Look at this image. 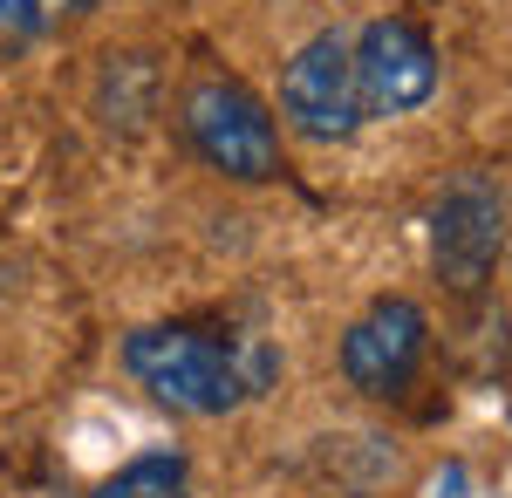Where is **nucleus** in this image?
<instances>
[{
  "label": "nucleus",
  "instance_id": "f257e3e1",
  "mask_svg": "<svg viewBox=\"0 0 512 498\" xmlns=\"http://www.w3.org/2000/svg\"><path fill=\"white\" fill-rule=\"evenodd\" d=\"M123 369L158 396L164 410L178 417H226L239 410L253 389L267 383V355H239L233 342H219L212 328H192V321H158V328H137L123 335Z\"/></svg>",
  "mask_w": 512,
  "mask_h": 498
},
{
  "label": "nucleus",
  "instance_id": "f03ea898",
  "mask_svg": "<svg viewBox=\"0 0 512 498\" xmlns=\"http://www.w3.org/2000/svg\"><path fill=\"white\" fill-rule=\"evenodd\" d=\"M178 123H185V144L219 178H233V185H267V178H280V130L246 82L198 76L178 96Z\"/></svg>",
  "mask_w": 512,
  "mask_h": 498
},
{
  "label": "nucleus",
  "instance_id": "7ed1b4c3",
  "mask_svg": "<svg viewBox=\"0 0 512 498\" xmlns=\"http://www.w3.org/2000/svg\"><path fill=\"white\" fill-rule=\"evenodd\" d=\"M280 116L294 137L308 144H349L362 130V96H355V55L349 35H315L294 48L287 76H280Z\"/></svg>",
  "mask_w": 512,
  "mask_h": 498
},
{
  "label": "nucleus",
  "instance_id": "20e7f679",
  "mask_svg": "<svg viewBox=\"0 0 512 498\" xmlns=\"http://www.w3.org/2000/svg\"><path fill=\"white\" fill-rule=\"evenodd\" d=\"M355 55V96H362V116H410L437 96V48L417 21L403 14H383L369 21L362 35H349Z\"/></svg>",
  "mask_w": 512,
  "mask_h": 498
},
{
  "label": "nucleus",
  "instance_id": "39448f33",
  "mask_svg": "<svg viewBox=\"0 0 512 498\" xmlns=\"http://www.w3.org/2000/svg\"><path fill=\"white\" fill-rule=\"evenodd\" d=\"M424 348H431L424 307L403 301V294H383V301H369L349 321V335H342V376H349V389L390 403V396H403V389L417 383Z\"/></svg>",
  "mask_w": 512,
  "mask_h": 498
},
{
  "label": "nucleus",
  "instance_id": "423d86ee",
  "mask_svg": "<svg viewBox=\"0 0 512 498\" xmlns=\"http://www.w3.org/2000/svg\"><path fill=\"white\" fill-rule=\"evenodd\" d=\"M499 246H506V198L492 192L485 178H458L431 212L437 280L458 287V294H478L492 280V267H499Z\"/></svg>",
  "mask_w": 512,
  "mask_h": 498
},
{
  "label": "nucleus",
  "instance_id": "0eeeda50",
  "mask_svg": "<svg viewBox=\"0 0 512 498\" xmlns=\"http://www.w3.org/2000/svg\"><path fill=\"white\" fill-rule=\"evenodd\" d=\"M96 0H0V55H28L35 41L76 28Z\"/></svg>",
  "mask_w": 512,
  "mask_h": 498
},
{
  "label": "nucleus",
  "instance_id": "6e6552de",
  "mask_svg": "<svg viewBox=\"0 0 512 498\" xmlns=\"http://www.w3.org/2000/svg\"><path fill=\"white\" fill-rule=\"evenodd\" d=\"M96 498H192V471L178 451H151V458H130L117 478H103Z\"/></svg>",
  "mask_w": 512,
  "mask_h": 498
}]
</instances>
